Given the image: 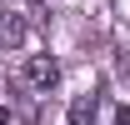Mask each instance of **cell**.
Listing matches in <instances>:
<instances>
[{"label":"cell","instance_id":"4","mask_svg":"<svg viewBox=\"0 0 130 125\" xmlns=\"http://www.w3.org/2000/svg\"><path fill=\"white\" fill-rule=\"evenodd\" d=\"M110 125H130V105H120V110H115V120Z\"/></svg>","mask_w":130,"mask_h":125},{"label":"cell","instance_id":"5","mask_svg":"<svg viewBox=\"0 0 130 125\" xmlns=\"http://www.w3.org/2000/svg\"><path fill=\"white\" fill-rule=\"evenodd\" d=\"M5 120H10V115H5V110H0V125H5Z\"/></svg>","mask_w":130,"mask_h":125},{"label":"cell","instance_id":"2","mask_svg":"<svg viewBox=\"0 0 130 125\" xmlns=\"http://www.w3.org/2000/svg\"><path fill=\"white\" fill-rule=\"evenodd\" d=\"M100 95H105L100 85H95V90H80L75 100H70V115H65V125H95V120H100Z\"/></svg>","mask_w":130,"mask_h":125},{"label":"cell","instance_id":"1","mask_svg":"<svg viewBox=\"0 0 130 125\" xmlns=\"http://www.w3.org/2000/svg\"><path fill=\"white\" fill-rule=\"evenodd\" d=\"M20 80H25L30 90H55V80H60V60H55V55H30L25 70H20Z\"/></svg>","mask_w":130,"mask_h":125},{"label":"cell","instance_id":"3","mask_svg":"<svg viewBox=\"0 0 130 125\" xmlns=\"http://www.w3.org/2000/svg\"><path fill=\"white\" fill-rule=\"evenodd\" d=\"M20 40H25V25H20L15 10H5L0 15V45H20Z\"/></svg>","mask_w":130,"mask_h":125}]
</instances>
